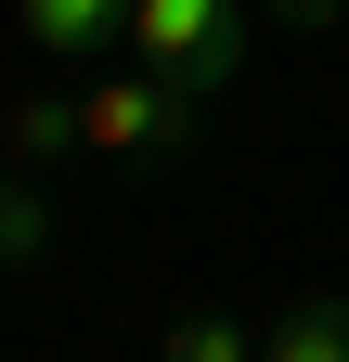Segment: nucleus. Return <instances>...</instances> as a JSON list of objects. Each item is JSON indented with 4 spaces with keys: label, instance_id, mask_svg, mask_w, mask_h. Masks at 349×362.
<instances>
[{
    "label": "nucleus",
    "instance_id": "f257e3e1",
    "mask_svg": "<svg viewBox=\"0 0 349 362\" xmlns=\"http://www.w3.org/2000/svg\"><path fill=\"white\" fill-rule=\"evenodd\" d=\"M78 156H117V168H182L194 156V90L155 78V65H104L78 90Z\"/></svg>",
    "mask_w": 349,
    "mask_h": 362
},
{
    "label": "nucleus",
    "instance_id": "f03ea898",
    "mask_svg": "<svg viewBox=\"0 0 349 362\" xmlns=\"http://www.w3.org/2000/svg\"><path fill=\"white\" fill-rule=\"evenodd\" d=\"M246 39H259V0H129V52L155 78H182L194 104L246 65Z\"/></svg>",
    "mask_w": 349,
    "mask_h": 362
},
{
    "label": "nucleus",
    "instance_id": "7ed1b4c3",
    "mask_svg": "<svg viewBox=\"0 0 349 362\" xmlns=\"http://www.w3.org/2000/svg\"><path fill=\"white\" fill-rule=\"evenodd\" d=\"M13 26H26V52H52V65L129 52V0H13Z\"/></svg>",
    "mask_w": 349,
    "mask_h": 362
},
{
    "label": "nucleus",
    "instance_id": "20e7f679",
    "mask_svg": "<svg viewBox=\"0 0 349 362\" xmlns=\"http://www.w3.org/2000/svg\"><path fill=\"white\" fill-rule=\"evenodd\" d=\"M0 156H13L26 181H52L78 156V90H13V104H0Z\"/></svg>",
    "mask_w": 349,
    "mask_h": 362
},
{
    "label": "nucleus",
    "instance_id": "39448f33",
    "mask_svg": "<svg viewBox=\"0 0 349 362\" xmlns=\"http://www.w3.org/2000/svg\"><path fill=\"white\" fill-rule=\"evenodd\" d=\"M259 362H349V298H285L272 324H259Z\"/></svg>",
    "mask_w": 349,
    "mask_h": 362
},
{
    "label": "nucleus",
    "instance_id": "423d86ee",
    "mask_svg": "<svg viewBox=\"0 0 349 362\" xmlns=\"http://www.w3.org/2000/svg\"><path fill=\"white\" fill-rule=\"evenodd\" d=\"M52 233H65V220H52V194H39L13 156H0V272H39V259H52Z\"/></svg>",
    "mask_w": 349,
    "mask_h": 362
},
{
    "label": "nucleus",
    "instance_id": "0eeeda50",
    "mask_svg": "<svg viewBox=\"0 0 349 362\" xmlns=\"http://www.w3.org/2000/svg\"><path fill=\"white\" fill-rule=\"evenodd\" d=\"M155 362H259V324H233V310H168Z\"/></svg>",
    "mask_w": 349,
    "mask_h": 362
},
{
    "label": "nucleus",
    "instance_id": "6e6552de",
    "mask_svg": "<svg viewBox=\"0 0 349 362\" xmlns=\"http://www.w3.org/2000/svg\"><path fill=\"white\" fill-rule=\"evenodd\" d=\"M259 13H272V26H336L349 0H259Z\"/></svg>",
    "mask_w": 349,
    "mask_h": 362
}]
</instances>
